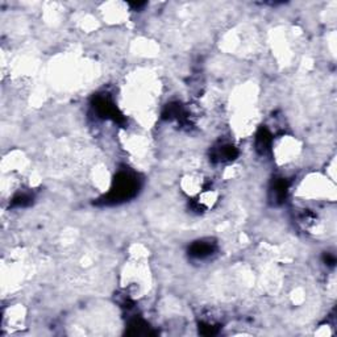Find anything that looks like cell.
<instances>
[{"label": "cell", "instance_id": "6da1fadb", "mask_svg": "<svg viewBox=\"0 0 337 337\" xmlns=\"http://www.w3.org/2000/svg\"><path fill=\"white\" fill-rule=\"evenodd\" d=\"M137 189H138V185H137L136 178L128 173H120L117 175L115 186L107 198V203L108 202L116 203V202L129 199L137 193Z\"/></svg>", "mask_w": 337, "mask_h": 337}, {"label": "cell", "instance_id": "7a4b0ae2", "mask_svg": "<svg viewBox=\"0 0 337 337\" xmlns=\"http://www.w3.org/2000/svg\"><path fill=\"white\" fill-rule=\"evenodd\" d=\"M215 250V246L211 242H205V241H198L191 246L190 249V254L195 258H207Z\"/></svg>", "mask_w": 337, "mask_h": 337}, {"label": "cell", "instance_id": "3957f363", "mask_svg": "<svg viewBox=\"0 0 337 337\" xmlns=\"http://www.w3.org/2000/svg\"><path fill=\"white\" fill-rule=\"evenodd\" d=\"M270 133L266 131V129H261L257 135V138H256V146L261 153L266 152L268 148L270 146V142H271V138H270Z\"/></svg>", "mask_w": 337, "mask_h": 337}, {"label": "cell", "instance_id": "277c9868", "mask_svg": "<svg viewBox=\"0 0 337 337\" xmlns=\"http://www.w3.org/2000/svg\"><path fill=\"white\" fill-rule=\"evenodd\" d=\"M286 193H287V182L283 181V179H279V181L274 183L273 194L275 201H283L286 197Z\"/></svg>", "mask_w": 337, "mask_h": 337}]
</instances>
